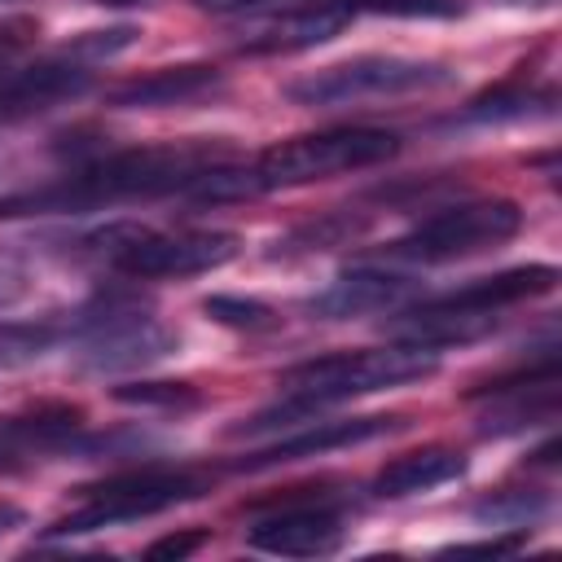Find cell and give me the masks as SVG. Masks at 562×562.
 Wrapping results in <instances>:
<instances>
[{
	"mask_svg": "<svg viewBox=\"0 0 562 562\" xmlns=\"http://www.w3.org/2000/svg\"><path fill=\"white\" fill-rule=\"evenodd\" d=\"M224 162V145L215 140H171V145H132L114 154H97L75 167L61 184L40 193L0 198V215H48V211H88L101 202L162 198L184 193L202 171Z\"/></svg>",
	"mask_w": 562,
	"mask_h": 562,
	"instance_id": "6da1fadb",
	"label": "cell"
},
{
	"mask_svg": "<svg viewBox=\"0 0 562 562\" xmlns=\"http://www.w3.org/2000/svg\"><path fill=\"white\" fill-rule=\"evenodd\" d=\"M110 272L132 281H180L202 277L237 259L241 241L220 228H145V224H105L83 237Z\"/></svg>",
	"mask_w": 562,
	"mask_h": 562,
	"instance_id": "7a4b0ae2",
	"label": "cell"
},
{
	"mask_svg": "<svg viewBox=\"0 0 562 562\" xmlns=\"http://www.w3.org/2000/svg\"><path fill=\"white\" fill-rule=\"evenodd\" d=\"M439 369L430 347H413V342H391V347H373V351H338V356H321L307 364H294L290 373H281V391L290 400H299L303 408L321 413L329 404L369 395V391H391V386H408L422 382Z\"/></svg>",
	"mask_w": 562,
	"mask_h": 562,
	"instance_id": "3957f363",
	"label": "cell"
},
{
	"mask_svg": "<svg viewBox=\"0 0 562 562\" xmlns=\"http://www.w3.org/2000/svg\"><path fill=\"white\" fill-rule=\"evenodd\" d=\"M400 154V136L382 127H329V132H307L290 136L272 149H263L250 162V176L259 193L268 189H290V184H312V180H334L347 171L378 167Z\"/></svg>",
	"mask_w": 562,
	"mask_h": 562,
	"instance_id": "277c9868",
	"label": "cell"
},
{
	"mask_svg": "<svg viewBox=\"0 0 562 562\" xmlns=\"http://www.w3.org/2000/svg\"><path fill=\"white\" fill-rule=\"evenodd\" d=\"M522 228V211L509 198H474L452 202L426 220H417L400 241H391V259L404 263H452L465 255L496 250L514 241Z\"/></svg>",
	"mask_w": 562,
	"mask_h": 562,
	"instance_id": "5b68a950",
	"label": "cell"
},
{
	"mask_svg": "<svg viewBox=\"0 0 562 562\" xmlns=\"http://www.w3.org/2000/svg\"><path fill=\"white\" fill-rule=\"evenodd\" d=\"M439 83H448V70L439 61L364 53V57L312 70V75L294 79L285 92L299 105L329 110V105H360V101H382V97H408V92H426V88H439Z\"/></svg>",
	"mask_w": 562,
	"mask_h": 562,
	"instance_id": "8992f818",
	"label": "cell"
},
{
	"mask_svg": "<svg viewBox=\"0 0 562 562\" xmlns=\"http://www.w3.org/2000/svg\"><path fill=\"white\" fill-rule=\"evenodd\" d=\"M206 492V479L193 470H127L114 474L97 487H83V505L70 509L53 531L57 536H75V531H97V527H119V522H136L149 514H162L180 501H193Z\"/></svg>",
	"mask_w": 562,
	"mask_h": 562,
	"instance_id": "52a82bcc",
	"label": "cell"
},
{
	"mask_svg": "<svg viewBox=\"0 0 562 562\" xmlns=\"http://www.w3.org/2000/svg\"><path fill=\"white\" fill-rule=\"evenodd\" d=\"M176 351V334L136 303H101L79 321V356L88 369H136Z\"/></svg>",
	"mask_w": 562,
	"mask_h": 562,
	"instance_id": "ba28073f",
	"label": "cell"
},
{
	"mask_svg": "<svg viewBox=\"0 0 562 562\" xmlns=\"http://www.w3.org/2000/svg\"><path fill=\"white\" fill-rule=\"evenodd\" d=\"M342 536H347L342 514L325 501H312V505H281L263 514L246 540L281 558H325V553H338Z\"/></svg>",
	"mask_w": 562,
	"mask_h": 562,
	"instance_id": "9c48e42d",
	"label": "cell"
},
{
	"mask_svg": "<svg viewBox=\"0 0 562 562\" xmlns=\"http://www.w3.org/2000/svg\"><path fill=\"white\" fill-rule=\"evenodd\" d=\"M347 18L351 9L342 0H312V4L281 9L241 35V53H303L334 40L347 26Z\"/></svg>",
	"mask_w": 562,
	"mask_h": 562,
	"instance_id": "30bf717a",
	"label": "cell"
},
{
	"mask_svg": "<svg viewBox=\"0 0 562 562\" xmlns=\"http://www.w3.org/2000/svg\"><path fill=\"white\" fill-rule=\"evenodd\" d=\"M224 88V75L206 61H184V66H158L145 70L110 92V105L119 110H167V105H193L206 101Z\"/></svg>",
	"mask_w": 562,
	"mask_h": 562,
	"instance_id": "8fae6325",
	"label": "cell"
},
{
	"mask_svg": "<svg viewBox=\"0 0 562 562\" xmlns=\"http://www.w3.org/2000/svg\"><path fill=\"white\" fill-rule=\"evenodd\" d=\"M88 66H79L75 57L57 53V57H40V61H13L0 75V110H44L61 97L83 92L88 83Z\"/></svg>",
	"mask_w": 562,
	"mask_h": 562,
	"instance_id": "7c38bea8",
	"label": "cell"
},
{
	"mask_svg": "<svg viewBox=\"0 0 562 562\" xmlns=\"http://www.w3.org/2000/svg\"><path fill=\"white\" fill-rule=\"evenodd\" d=\"M408 294V277L400 272H382V268H356L342 272L338 281H329V290H321L312 299V312L321 316H364V312H395Z\"/></svg>",
	"mask_w": 562,
	"mask_h": 562,
	"instance_id": "4fadbf2b",
	"label": "cell"
},
{
	"mask_svg": "<svg viewBox=\"0 0 562 562\" xmlns=\"http://www.w3.org/2000/svg\"><path fill=\"white\" fill-rule=\"evenodd\" d=\"M395 426V417H347V422H316L290 439H277L272 448H263L250 465H281V461H303V457H321L334 448H351L364 439H378Z\"/></svg>",
	"mask_w": 562,
	"mask_h": 562,
	"instance_id": "5bb4252c",
	"label": "cell"
},
{
	"mask_svg": "<svg viewBox=\"0 0 562 562\" xmlns=\"http://www.w3.org/2000/svg\"><path fill=\"white\" fill-rule=\"evenodd\" d=\"M461 474H465V457H461L457 448L430 443V448L404 452V457H395L391 465H382V474H378L373 487H378V496L400 501V496L435 492V487H443V483H452V479H461Z\"/></svg>",
	"mask_w": 562,
	"mask_h": 562,
	"instance_id": "9a60e30c",
	"label": "cell"
},
{
	"mask_svg": "<svg viewBox=\"0 0 562 562\" xmlns=\"http://www.w3.org/2000/svg\"><path fill=\"white\" fill-rule=\"evenodd\" d=\"M558 281V268L549 263H522V268H509V272H496V277H479L452 294H439L443 303H457V307H474V312H505L522 299H536V294H549Z\"/></svg>",
	"mask_w": 562,
	"mask_h": 562,
	"instance_id": "2e32d148",
	"label": "cell"
},
{
	"mask_svg": "<svg viewBox=\"0 0 562 562\" xmlns=\"http://www.w3.org/2000/svg\"><path fill=\"white\" fill-rule=\"evenodd\" d=\"M57 342L53 325H18V321H0V369H18L40 360L48 347Z\"/></svg>",
	"mask_w": 562,
	"mask_h": 562,
	"instance_id": "e0dca14e",
	"label": "cell"
},
{
	"mask_svg": "<svg viewBox=\"0 0 562 562\" xmlns=\"http://www.w3.org/2000/svg\"><path fill=\"white\" fill-rule=\"evenodd\" d=\"M553 110V92H509V88H496L479 101H470V119H531V114H549Z\"/></svg>",
	"mask_w": 562,
	"mask_h": 562,
	"instance_id": "ac0fdd59",
	"label": "cell"
},
{
	"mask_svg": "<svg viewBox=\"0 0 562 562\" xmlns=\"http://www.w3.org/2000/svg\"><path fill=\"white\" fill-rule=\"evenodd\" d=\"M202 307H206V316H211V321H220V325H233V329H272V325H277L272 307H268V303H259V299L215 294V299H206Z\"/></svg>",
	"mask_w": 562,
	"mask_h": 562,
	"instance_id": "d6986e66",
	"label": "cell"
},
{
	"mask_svg": "<svg viewBox=\"0 0 562 562\" xmlns=\"http://www.w3.org/2000/svg\"><path fill=\"white\" fill-rule=\"evenodd\" d=\"M483 522L492 527H505V531H527L540 514H544V501L540 496H527V492H514V496H496V501H483L474 509Z\"/></svg>",
	"mask_w": 562,
	"mask_h": 562,
	"instance_id": "ffe728a7",
	"label": "cell"
},
{
	"mask_svg": "<svg viewBox=\"0 0 562 562\" xmlns=\"http://www.w3.org/2000/svg\"><path fill=\"white\" fill-rule=\"evenodd\" d=\"M114 400L140 404V408H193L198 391H189L184 382H132V386H119Z\"/></svg>",
	"mask_w": 562,
	"mask_h": 562,
	"instance_id": "44dd1931",
	"label": "cell"
},
{
	"mask_svg": "<svg viewBox=\"0 0 562 562\" xmlns=\"http://www.w3.org/2000/svg\"><path fill=\"white\" fill-rule=\"evenodd\" d=\"M351 13H391V18H452L461 13V0H342Z\"/></svg>",
	"mask_w": 562,
	"mask_h": 562,
	"instance_id": "7402d4cb",
	"label": "cell"
},
{
	"mask_svg": "<svg viewBox=\"0 0 562 562\" xmlns=\"http://www.w3.org/2000/svg\"><path fill=\"white\" fill-rule=\"evenodd\" d=\"M26 290H31V268L13 250H0V307H13L18 299H26Z\"/></svg>",
	"mask_w": 562,
	"mask_h": 562,
	"instance_id": "603a6c76",
	"label": "cell"
},
{
	"mask_svg": "<svg viewBox=\"0 0 562 562\" xmlns=\"http://www.w3.org/2000/svg\"><path fill=\"white\" fill-rule=\"evenodd\" d=\"M206 544V531H171V536H162V540H154L149 549H145V558H154V562H180V558H189V553H198Z\"/></svg>",
	"mask_w": 562,
	"mask_h": 562,
	"instance_id": "cb8c5ba5",
	"label": "cell"
},
{
	"mask_svg": "<svg viewBox=\"0 0 562 562\" xmlns=\"http://www.w3.org/2000/svg\"><path fill=\"white\" fill-rule=\"evenodd\" d=\"M255 4H268V0H198V9H211V13H241Z\"/></svg>",
	"mask_w": 562,
	"mask_h": 562,
	"instance_id": "d4e9b609",
	"label": "cell"
},
{
	"mask_svg": "<svg viewBox=\"0 0 562 562\" xmlns=\"http://www.w3.org/2000/svg\"><path fill=\"white\" fill-rule=\"evenodd\" d=\"M492 4H505V9H553L558 0H492Z\"/></svg>",
	"mask_w": 562,
	"mask_h": 562,
	"instance_id": "484cf974",
	"label": "cell"
},
{
	"mask_svg": "<svg viewBox=\"0 0 562 562\" xmlns=\"http://www.w3.org/2000/svg\"><path fill=\"white\" fill-rule=\"evenodd\" d=\"M92 4H136V0H92Z\"/></svg>",
	"mask_w": 562,
	"mask_h": 562,
	"instance_id": "4316f807",
	"label": "cell"
},
{
	"mask_svg": "<svg viewBox=\"0 0 562 562\" xmlns=\"http://www.w3.org/2000/svg\"><path fill=\"white\" fill-rule=\"evenodd\" d=\"M9 518H13V514H9V509H0V531H4V522H9Z\"/></svg>",
	"mask_w": 562,
	"mask_h": 562,
	"instance_id": "83f0119b",
	"label": "cell"
}]
</instances>
